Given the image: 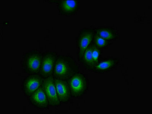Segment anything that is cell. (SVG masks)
<instances>
[{"mask_svg":"<svg viewBox=\"0 0 152 114\" xmlns=\"http://www.w3.org/2000/svg\"><path fill=\"white\" fill-rule=\"evenodd\" d=\"M80 72L79 68L72 57L69 55H58L53 70L54 78L68 80Z\"/></svg>","mask_w":152,"mask_h":114,"instance_id":"6da1fadb","label":"cell"},{"mask_svg":"<svg viewBox=\"0 0 152 114\" xmlns=\"http://www.w3.org/2000/svg\"><path fill=\"white\" fill-rule=\"evenodd\" d=\"M42 53L37 50L28 51L22 57L21 65L23 71L30 74H39L40 69Z\"/></svg>","mask_w":152,"mask_h":114,"instance_id":"7a4b0ae2","label":"cell"},{"mask_svg":"<svg viewBox=\"0 0 152 114\" xmlns=\"http://www.w3.org/2000/svg\"><path fill=\"white\" fill-rule=\"evenodd\" d=\"M67 80L72 97H82L86 94L88 90V80L85 74L77 73Z\"/></svg>","mask_w":152,"mask_h":114,"instance_id":"3957f363","label":"cell"},{"mask_svg":"<svg viewBox=\"0 0 152 114\" xmlns=\"http://www.w3.org/2000/svg\"><path fill=\"white\" fill-rule=\"evenodd\" d=\"M94 33L93 28H85L80 30L79 34L76 38L78 61L82 58L85 50L93 43Z\"/></svg>","mask_w":152,"mask_h":114,"instance_id":"277c9868","label":"cell"},{"mask_svg":"<svg viewBox=\"0 0 152 114\" xmlns=\"http://www.w3.org/2000/svg\"><path fill=\"white\" fill-rule=\"evenodd\" d=\"M44 79L39 74H30L23 79L22 90L25 96L28 97L42 87Z\"/></svg>","mask_w":152,"mask_h":114,"instance_id":"5b68a950","label":"cell"},{"mask_svg":"<svg viewBox=\"0 0 152 114\" xmlns=\"http://www.w3.org/2000/svg\"><path fill=\"white\" fill-rule=\"evenodd\" d=\"M58 55L53 51H47L42 53V62L39 74L44 79L53 76L55 63Z\"/></svg>","mask_w":152,"mask_h":114,"instance_id":"8992f818","label":"cell"},{"mask_svg":"<svg viewBox=\"0 0 152 114\" xmlns=\"http://www.w3.org/2000/svg\"><path fill=\"white\" fill-rule=\"evenodd\" d=\"M42 87L48 101L49 106L53 107L61 106V103L57 96L54 77L49 76L44 79Z\"/></svg>","mask_w":152,"mask_h":114,"instance_id":"52a82bcc","label":"cell"},{"mask_svg":"<svg viewBox=\"0 0 152 114\" xmlns=\"http://www.w3.org/2000/svg\"><path fill=\"white\" fill-rule=\"evenodd\" d=\"M57 5L58 12L61 15L70 16L77 14L80 8L81 2L80 0L69 1H53Z\"/></svg>","mask_w":152,"mask_h":114,"instance_id":"ba28073f","label":"cell"},{"mask_svg":"<svg viewBox=\"0 0 152 114\" xmlns=\"http://www.w3.org/2000/svg\"><path fill=\"white\" fill-rule=\"evenodd\" d=\"M57 96L61 103H67L72 97L67 80L54 78Z\"/></svg>","mask_w":152,"mask_h":114,"instance_id":"9c48e42d","label":"cell"},{"mask_svg":"<svg viewBox=\"0 0 152 114\" xmlns=\"http://www.w3.org/2000/svg\"><path fill=\"white\" fill-rule=\"evenodd\" d=\"M120 63L119 58L109 57L100 59L98 64L92 70L93 72L98 74H103L114 69Z\"/></svg>","mask_w":152,"mask_h":114,"instance_id":"30bf717a","label":"cell"},{"mask_svg":"<svg viewBox=\"0 0 152 114\" xmlns=\"http://www.w3.org/2000/svg\"><path fill=\"white\" fill-rule=\"evenodd\" d=\"M28 102L31 105L38 109H48L49 108L48 101L42 86L29 97Z\"/></svg>","mask_w":152,"mask_h":114,"instance_id":"8fae6325","label":"cell"},{"mask_svg":"<svg viewBox=\"0 0 152 114\" xmlns=\"http://www.w3.org/2000/svg\"><path fill=\"white\" fill-rule=\"evenodd\" d=\"M94 32L101 38L112 41L117 40L120 38L118 32L110 27H98L94 28Z\"/></svg>","mask_w":152,"mask_h":114,"instance_id":"7c38bea8","label":"cell"},{"mask_svg":"<svg viewBox=\"0 0 152 114\" xmlns=\"http://www.w3.org/2000/svg\"><path fill=\"white\" fill-rule=\"evenodd\" d=\"M92 51V44L85 50L82 58L79 61L86 69L91 71L93 67Z\"/></svg>","mask_w":152,"mask_h":114,"instance_id":"4fadbf2b","label":"cell"},{"mask_svg":"<svg viewBox=\"0 0 152 114\" xmlns=\"http://www.w3.org/2000/svg\"><path fill=\"white\" fill-rule=\"evenodd\" d=\"M111 41L107 40L101 38L99 36L94 33L93 43L95 45L100 49L107 48L112 44Z\"/></svg>","mask_w":152,"mask_h":114,"instance_id":"5bb4252c","label":"cell"},{"mask_svg":"<svg viewBox=\"0 0 152 114\" xmlns=\"http://www.w3.org/2000/svg\"><path fill=\"white\" fill-rule=\"evenodd\" d=\"M101 54H102V51L101 49L96 46L93 42L92 56L93 67L98 64L100 60Z\"/></svg>","mask_w":152,"mask_h":114,"instance_id":"9a60e30c","label":"cell"}]
</instances>
